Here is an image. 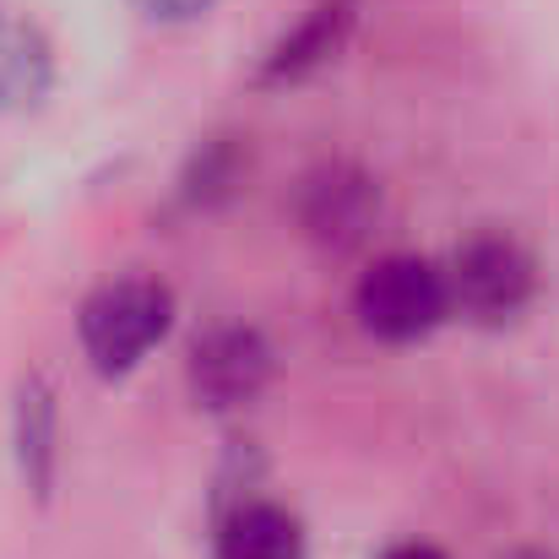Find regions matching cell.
Returning <instances> with one entry per match:
<instances>
[{"label": "cell", "instance_id": "obj_5", "mask_svg": "<svg viewBox=\"0 0 559 559\" xmlns=\"http://www.w3.org/2000/svg\"><path fill=\"white\" fill-rule=\"evenodd\" d=\"M374 206H380V201H374V186L359 169H348V164L316 169V175L305 180V201H299L310 239H321V245H332V250H348V245H359V239L370 234Z\"/></svg>", "mask_w": 559, "mask_h": 559}, {"label": "cell", "instance_id": "obj_9", "mask_svg": "<svg viewBox=\"0 0 559 559\" xmlns=\"http://www.w3.org/2000/svg\"><path fill=\"white\" fill-rule=\"evenodd\" d=\"M22 467L44 484L49 478V440H55V407H49V391L44 385H27L22 391Z\"/></svg>", "mask_w": 559, "mask_h": 559}, {"label": "cell", "instance_id": "obj_1", "mask_svg": "<svg viewBox=\"0 0 559 559\" xmlns=\"http://www.w3.org/2000/svg\"><path fill=\"white\" fill-rule=\"evenodd\" d=\"M169 321H175V299L164 283L120 277L82 305V348L98 374H126L153 354V343H164Z\"/></svg>", "mask_w": 559, "mask_h": 559}, {"label": "cell", "instance_id": "obj_7", "mask_svg": "<svg viewBox=\"0 0 559 559\" xmlns=\"http://www.w3.org/2000/svg\"><path fill=\"white\" fill-rule=\"evenodd\" d=\"M49 87V44L0 5V115L38 104Z\"/></svg>", "mask_w": 559, "mask_h": 559}, {"label": "cell", "instance_id": "obj_3", "mask_svg": "<svg viewBox=\"0 0 559 559\" xmlns=\"http://www.w3.org/2000/svg\"><path fill=\"white\" fill-rule=\"evenodd\" d=\"M533 255L506 239V234H478L456 250L451 272H445V299L456 310H467L473 321H511L527 299H533Z\"/></svg>", "mask_w": 559, "mask_h": 559}, {"label": "cell", "instance_id": "obj_8", "mask_svg": "<svg viewBox=\"0 0 559 559\" xmlns=\"http://www.w3.org/2000/svg\"><path fill=\"white\" fill-rule=\"evenodd\" d=\"M348 27H354V0H321V5L272 49L266 76H305V71H316L321 60L337 55V44L348 38Z\"/></svg>", "mask_w": 559, "mask_h": 559}, {"label": "cell", "instance_id": "obj_10", "mask_svg": "<svg viewBox=\"0 0 559 559\" xmlns=\"http://www.w3.org/2000/svg\"><path fill=\"white\" fill-rule=\"evenodd\" d=\"M153 22H190V16H201L212 0H136Z\"/></svg>", "mask_w": 559, "mask_h": 559}, {"label": "cell", "instance_id": "obj_4", "mask_svg": "<svg viewBox=\"0 0 559 559\" xmlns=\"http://www.w3.org/2000/svg\"><path fill=\"white\" fill-rule=\"evenodd\" d=\"M272 374V348L255 326H217L190 354V385L206 407H245Z\"/></svg>", "mask_w": 559, "mask_h": 559}, {"label": "cell", "instance_id": "obj_2", "mask_svg": "<svg viewBox=\"0 0 559 559\" xmlns=\"http://www.w3.org/2000/svg\"><path fill=\"white\" fill-rule=\"evenodd\" d=\"M365 332L385 337V343H413L424 332L440 326V316L451 310L445 299V272L418 261V255H385L374 261L354 294Z\"/></svg>", "mask_w": 559, "mask_h": 559}, {"label": "cell", "instance_id": "obj_6", "mask_svg": "<svg viewBox=\"0 0 559 559\" xmlns=\"http://www.w3.org/2000/svg\"><path fill=\"white\" fill-rule=\"evenodd\" d=\"M217 559H305V533L283 506L250 500V506L223 516Z\"/></svg>", "mask_w": 559, "mask_h": 559}, {"label": "cell", "instance_id": "obj_11", "mask_svg": "<svg viewBox=\"0 0 559 559\" xmlns=\"http://www.w3.org/2000/svg\"><path fill=\"white\" fill-rule=\"evenodd\" d=\"M385 559H445L440 549H429V544H402V549H391Z\"/></svg>", "mask_w": 559, "mask_h": 559}]
</instances>
